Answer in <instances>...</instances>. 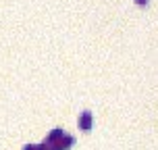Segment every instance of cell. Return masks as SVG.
Wrapping results in <instances>:
<instances>
[{
  "label": "cell",
  "mask_w": 158,
  "mask_h": 150,
  "mask_svg": "<svg viewBox=\"0 0 158 150\" xmlns=\"http://www.w3.org/2000/svg\"><path fill=\"white\" fill-rule=\"evenodd\" d=\"M42 144L46 146V150H67L75 144V138H73L71 134H67L63 127H54V129L44 138Z\"/></svg>",
  "instance_id": "6da1fadb"
},
{
  "label": "cell",
  "mask_w": 158,
  "mask_h": 150,
  "mask_svg": "<svg viewBox=\"0 0 158 150\" xmlns=\"http://www.w3.org/2000/svg\"><path fill=\"white\" fill-rule=\"evenodd\" d=\"M77 125H79V129L87 131V129L92 127V113H89V111H83V113H81V115H79V119H77Z\"/></svg>",
  "instance_id": "7a4b0ae2"
},
{
  "label": "cell",
  "mask_w": 158,
  "mask_h": 150,
  "mask_svg": "<svg viewBox=\"0 0 158 150\" xmlns=\"http://www.w3.org/2000/svg\"><path fill=\"white\" fill-rule=\"evenodd\" d=\"M23 150H46V146L44 144H25Z\"/></svg>",
  "instance_id": "3957f363"
},
{
  "label": "cell",
  "mask_w": 158,
  "mask_h": 150,
  "mask_svg": "<svg viewBox=\"0 0 158 150\" xmlns=\"http://www.w3.org/2000/svg\"><path fill=\"white\" fill-rule=\"evenodd\" d=\"M137 4H148V0H135Z\"/></svg>",
  "instance_id": "277c9868"
}]
</instances>
